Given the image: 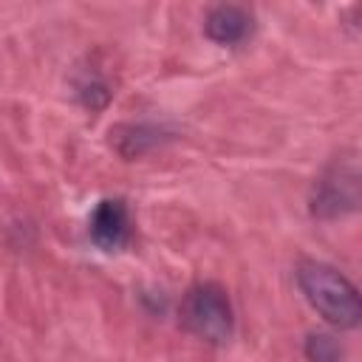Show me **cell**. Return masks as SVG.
I'll use <instances>...</instances> for the list:
<instances>
[{"label": "cell", "instance_id": "obj_4", "mask_svg": "<svg viewBox=\"0 0 362 362\" xmlns=\"http://www.w3.org/2000/svg\"><path fill=\"white\" fill-rule=\"evenodd\" d=\"M90 238L96 246L113 252L130 240V212L119 198H105L96 204L90 215Z\"/></svg>", "mask_w": 362, "mask_h": 362}, {"label": "cell", "instance_id": "obj_5", "mask_svg": "<svg viewBox=\"0 0 362 362\" xmlns=\"http://www.w3.org/2000/svg\"><path fill=\"white\" fill-rule=\"evenodd\" d=\"M204 31L218 45L243 42L252 34V14L240 6H215L204 20Z\"/></svg>", "mask_w": 362, "mask_h": 362}, {"label": "cell", "instance_id": "obj_6", "mask_svg": "<svg viewBox=\"0 0 362 362\" xmlns=\"http://www.w3.org/2000/svg\"><path fill=\"white\" fill-rule=\"evenodd\" d=\"M342 348L331 334H311L305 339V359L308 362H339Z\"/></svg>", "mask_w": 362, "mask_h": 362}, {"label": "cell", "instance_id": "obj_1", "mask_svg": "<svg viewBox=\"0 0 362 362\" xmlns=\"http://www.w3.org/2000/svg\"><path fill=\"white\" fill-rule=\"evenodd\" d=\"M297 286L308 305L334 328H356L362 320V300L356 286L322 260H300Z\"/></svg>", "mask_w": 362, "mask_h": 362}, {"label": "cell", "instance_id": "obj_3", "mask_svg": "<svg viewBox=\"0 0 362 362\" xmlns=\"http://www.w3.org/2000/svg\"><path fill=\"white\" fill-rule=\"evenodd\" d=\"M356 184H359V173H356L354 158L342 161V164H334L328 170V175L322 181H317V187H314V201H311L314 215L337 218L342 212L356 209V201H359Z\"/></svg>", "mask_w": 362, "mask_h": 362}, {"label": "cell", "instance_id": "obj_2", "mask_svg": "<svg viewBox=\"0 0 362 362\" xmlns=\"http://www.w3.org/2000/svg\"><path fill=\"white\" fill-rule=\"evenodd\" d=\"M181 325L209 345H223L235 331V311L226 288L218 283H195L181 300Z\"/></svg>", "mask_w": 362, "mask_h": 362}]
</instances>
